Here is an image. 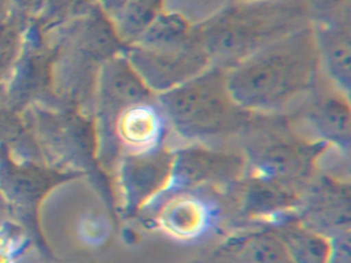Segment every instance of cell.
I'll return each instance as SVG.
<instances>
[{
  "label": "cell",
  "instance_id": "7",
  "mask_svg": "<svg viewBox=\"0 0 351 263\" xmlns=\"http://www.w3.org/2000/svg\"><path fill=\"white\" fill-rule=\"evenodd\" d=\"M240 166L241 160L235 154L195 146L182 148L173 153L167 189L221 180Z\"/></svg>",
  "mask_w": 351,
  "mask_h": 263
},
{
  "label": "cell",
  "instance_id": "17",
  "mask_svg": "<svg viewBox=\"0 0 351 263\" xmlns=\"http://www.w3.org/2000/svg\"><path fill=\"white\" fill-rule=\"evenodd\" d=\"M19 49V33L12 25L0 20V82L11 71Z\"/></svg>",
  "mask_w": 351,
  "mask_h": 263
},
{
  "label": "cell",
  "instance_id": "14",
  "mask_svg": "<svg viewBox=\"0 0 351 263\" xmlns=\"http://www.w3.org/2000/svg\"><path fill=\"white\" fill-rule=\"evenodd\" d=\"M193 32L194 25L184 14L163 10L134 43L149 49L171 47L188 41Z\"/></svg>",
  "mask_w": 351,
  "mask_h": 263
},
{
  "label": "cell",
  "instance_id": "15",
  "mask_svg": "<svg viewBox=\"0 0 351 263\" xmlns=\"http://www.w3.org/2000/svg\"><path fill=\"white\" fill-rule=\"evenodd\" d=\"M165 0H128L114 20L125 45L134 43L164 10Z\"/></svg>",
  "mask_w": 351,
  "mask_h": 263
},
{
  "label": "cell",
  "instance_id": "4",
  "mask_svg": "<svg viewBox=\"0 0 351 263\" xmlns=\"http://www.w3.org/2000/svg\"><path fill=\"white\" fill-rule=\"evenodd\" d=\"M124 55L156 95L192 79L211 66L195 25L192 37L186 42L156 49L132 43L127 45Z\"/></svg>",
  "mask_w": 351,
  "mask_h": 263
},
{
  "label": "cell",
  "instance_id": "19",
  "mask_svg": "<svg viewBox=\"0 0 351 263\" xmlns=\"http://www.w3.org/2000/svg\"><path fill=\"white\" fill-rule=\"evenodd\" d=\"M127 2L128 0H99L100 6L104 14H108L112 21L120 14Z\"/></svg>",
  "mask_w": 351,
  "mask_h": 263
},
{
  "label": "cell",
  "instance_id": "12",
  "mask_svg": "<svg viewBox=\"0 0 351 263\" xmlns=\"http://www.w3.org/2000/svg\"><path fill=\"white\" fill-rule=\"evenodd\" d=\"M322 189L308 207L307 222L304 224L326 236V232H332V236L345 234V228L348 230L350 223L348 188L328 184Z\"/></svg>",
  "mask_w": 351,
  "mask_h": 263
},
{
  "label": "cell",
  "instance_id": "20",
  "mask_svg": "<svg viewBox=\"0 0 351 263\" xmlns=\"http://www.w3.org/2000/svg\"><path fill=\"white\" fill-rule=\"evenodd\" d=\"M43 1L44 0H10V8L14 6L23 12H36L42 8Z\"/></svg>",
  "mask_w": 351,
  "mask_h": 263
},
{
  "label": "cell",
  "instance_id": "18",
  "mask_svg": "<svg viewBox=\"0 0 351 263\" xmlns=\"http://www.w3.org/2000/svg\"><path fill=\"white\" fill-rule=\"evenodd\" d=\"M330 251L326 263H350V240L349 232L332 236Z\"/></svg>",
  "mask_w": 351,
  "mask_h": 263
},
{
  "label": "cell",
  "instance_id": "6",
  "mask_svg": "<svg viewBox=\"0 0 351 263\" xmlns=\"http://www.w3.org/2000/svg\"><path fill=\"white\" fill-rule=\"evenodd\" d=\"M314 37L320 67L340 92L350 96V10L324 22L313 23Z\"/></svg>",
  "mask_w": 351,
  "mask_h": 263
},
{
  "label": "cell",
  "instance_id": "9",
  "mask_svg": "<svg viewBox=\"0 0 351 263\" xmlns=\"http://www.w3.org/2000/svg\"><path fill=\"white\" fill-rule=\"evenodd\" d=\"M318 92L307 108L306 118L318 141L348 151L351 139L349 97L336 86Z\"/></svg>",
  "mask_w": 351,
  "mask_h": 263
},
{
  "label": "cell",
  "instance_id": "16",
  "mask_svg": "<svg viewBox=\"0 0 351 263\" xmlns=\"http://www.w3.org/2000/svg\"><path fill=\"white\" fill-rule=\"evenodd\" d=\"M239 263H293L278 234H254L238 248Z\"/></svg>",
  "mask_w": 351,
  "mask_h": 263
},
{
  "label": "cell",
  "instance_id": "21",
  "mask_svg": "<svg viewBox=\"0 0 351 263\" xmlns=\"http://www.w3.org/2000/svg\"><path fill=\"white\" fill-rule=\"evenodd\" d=\"M10 8V0H0V20H3V16Z\"/></svg>",
  "mask_w": 351,
  "mask_h": 263
},
{
  "label": "cell",
  "instance_id": "10",
  "mask_svg": "<svg viewBox=\"0 0 351 263\" xmlns=\"http://www.w3.org/2000/svg\"><path fill=\"white\" fill-rule=\"evenodd\" d=\"M157 221L170 238L188 242L200 238L208 230L213 221V211L201 197L180 193L163 203Z\"/></svg>",
  "mask_w": 351,
  "mask_h": 263
},
{
  "label": "cell",
  "instance_id": "11",
  "mask_svg": "<svg viewBox=\"0 0 351 263\" xmlns=\"http://www.w3.org/2000/svg\"><path fill=\"white\" fill-rule=\"evenodd\" d=\"M99 90L106 101L122 111L130 105L157 97L152 92L124 53L104 62L100 71Z\"/></svg>",
  "mask_w": 351,
  "mask_h": 263
},
{
  "label": "cell",
  "instance_id": "13",
  "mask_svg": "<svg viewBox=\"0 0 351 263\" xmlns=\"http://www.w3.org/2000/svg\"><path fill=\"white\" fill-rule=\"evenodd\" d=\"M293 263H326L330 238L305 224H291L278 234Z\"/></svg>",
  "mask_w": 351,
  "mask_h": 263
},
{
  "label": "cell",
  "instance_id": "3",
  "mask_svg": "<svg viewBox=\"0 0 351 263\" xmlns=\"http://www.w3.org/2000/svg\"><path fill=\"white\" fill-rule=\"evenodd\" d=\"M228 70L211 65L192 79L157 95L168 123L189 140L233 133L250 111L240 107L228 88Z\"/></svg>",
  "mask_w": 351,
  "mask_h": 263
},
{
  "label": "cell",
  "instance_id": "8",
  "mask_svg": "<svg viewBox=\"0 0 351 263\" xmlns=\"http://www.w3.org/2000/svg\"><path fill=\"white\" fill-rule=\"evenodd\" d=\"M167 125L156 97L123 109L117 119V133L133 153H149L162 148Z\"/></svg>",
  "mask_w": 351,
  "mask_h": 263
},
{
  "label": "cell",
  "instance_id": "22",
  "mask_svg": "<svg viewBox=\"0 0 351 263\" xmlns=\"http://www.w3.org/2000/svg\"><path fill=\"white\" fill-rule=\"evenodd\" d=\"M231 1H250V0H231Z\"/></svg>",
  "mask_w": 351,
  "mask_h": 263
},
{
  "label": "cell",
  "instance_id": "5",
  "mask_svg": "<svg viewBox=\"0 0 351 263\" xmlns=\"http://www.w3.org/2000/svg\"><path fill=\"white\" fill-rule=\"evenodd\" d=\"M328 144L309 143L287 134L270 133L258 137L248 151L261 179L282 184L307 173L312 160Z\"/></svg>",
  "mask_w": 351,
  "mask_h": 263
},
{
  "label": "cell",
  "instance_id": "1",
  "mask_svg": "<svg viewBox=\"0 0 351 263\" xmlns=\"http://www.w3.org/2000/svg\"><path fill=\"white\" fill-rule=\"evenodd\" d=\"M319 68L309 23L228 70V88L245 110H278L311 92Z\"/></svg>",
  "mask_w": 351,
  "mask_h": 263
},
{
  "label": "cell",
  "instance_id": "2",
  "mask_svg": "<svg viewBox=\"0 0 351 263\" xmlns=\"http://www.w3.org/2000/svg\"><path fill=\"white\" fill-rule=\"evenodd\" d=\"M309 23L301 0H250L231 1L195 27L211 65L229 70Z\"/></svg>",
  "mask_w": 351,
  "mask_h": 263
}]
</instances>
